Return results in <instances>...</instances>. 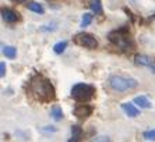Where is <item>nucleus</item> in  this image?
I'll return each instance as SVG.
<instances>
[{"label":"nucleus","mask_w":155,"mask_h":142,"mask_svg":"<svg viewBox=\"0 0 155 142\" xmlns=\"http://www.w3.org/2000/svg\"><path fill=\"white\" fill-rule=\"evenodd\" d=\"M29 91L39 102H52L54 99V88L46 78L41 75H34L29 82Z\"/></svg>","instance_id":"obj_1"},{"label":"nucleus","mask_w":155,"mask_h":142,"mask_svg":"<svg viewBox=\"0 0 155 142\" xmlns=\"http://www.w3.org/2000/svg\"><path fill=\"white\" fill-rule=\"evenodd\" d=\"M109 86L116 92H126L130 89L137 88V81L124 75H112L109 78Z\"/></svg>","instance_id":"obj_2"},{"label":"nucleus","mask_w":155,"mask_h":142,"mask_svg":"<svg viewBox=\"0 0 155 142\" xmlns=\"http://www.w3.org/2000/svg\"><path fill=\"white\" fill-rule=\"evenodd\" d=\"M95 95V86L88 84H76L71 88V96L77 102H87Z\"/></svg>","instance_id":"obj_3"},{"label":"nucleus","mask_w":155,"mask_h":142,"mask_svg":"<svg viewBox=\"0 0 155 142\" xmlns=\"http://www.w3.org/2000/svg\"><path fill=\"white\" fill-rule=\"evenodd\" d=\"M109 40L116 45L117 47H120L122 50H129L131 46V40L129 38V34H127L126 28L117 29V31H113L109 34Z\"/></svg>","instance_id":"obj_4"},{"label":"nucleus","mask_w":155,"mask_h":142,"mask_svg":"<svg viewBox=\"0 0 155 142\" xmlns=\"http://www.w3.org/2000/svg\"><path fill=\"white\" fill-rule=\"evenodd\" d=\"M74 42H76L77 45H80V46L88 47V49H95V47L98 46L97 39H95V38L91 35V34H85V32L76 35V38H74Z\"/></svg>","instance_id":"obj_5"},{"label":"nucleus","mask_w":155,"mask_h":142,"mask_svg":"<svg viewBox=\"0 0 155 142\" xmlns=\"http://www.w3.org/2000/svg\"><path fill=\"white\" fill-rule=\"evenodd\" d=\"M134 63L137 66H143V67L150 68L152 73H155V61L152 60L151 57L145 56V54H137L136 59H134Z\"/></svg>","instance_id":"obj_6"},{"label":"nucleus","mask_w":155,"mask_h":142,"mask_svg":"<svg viewBox=\"0 0 155 142\" xmlns=\"http://www.w3.org/2000/svg\"><path fill=\"white\" fill-rule=\"evenodd\" d=\"M2 17H3V20L6 22H8V24H13V22L20 20V14L15 13L14 10H11V8H3V10H2Z\"/></svg>","instance_id":"obj_7"},{"label":"nucleus","mask_w":155,"mask_h":142,"mask_svg":"<svg viewBox=\"0 0 155 142\" xmlns=\"http://www.w3.org/2000/svg\"><path fill=\"white\" fill-rule=\"evenodd\" d=\"M91 113H92V109L87 105H80L74 109V116L78 118H87L88 116H91Z\"/></svg>","instance_id":"obj_8"},{"label":"nucleus","mask_w":155,"mask_h":142,"mask_svg":"<svg viewBox=\"0 0 155 142\" xmlns=\"http://www.w3.org/2000/svg\"><path fill=\"white\" fill-rule=\"evenodd\" d=\"M122 109L129 117H137L140 114V110L134 106L133 103H122Z\"/></svg>","instance_id":"obj_9"},{"label":"nucleus","mask_w":155,"mask_h":142,"mask_svg":"<svg viewBox=\"0 0 155 142\" xmlns=\"http://www.w3.org/2000/svg\"><path fill=\"white\" fill-rule=\"evenodd\" d=\"M81 137H83V128L80 127V125L74 124L71 125V138L69 139L70 142H77L81 139Z\"/></svg>","instance_id":"obj_10"},{"label":"nucleus","mask_w":155,"mask_h":142,"mask_svg":"<svg viewBox=\"0 0 155 142\" xmlns=\"http://www.w3.org/2000/svg\"><path fill=\"white\" fill-rule=\"evenodd\" d=\"M137 106H140V109H150L151 107V102L145 98V96H137V98H134L133 100Z\"/></svg>","instance_id":"obj_11"},{"label":"nucleus","mask_w":155,"mask_h":142,"mask_svg":"<svg viewBox=\"0 0 155 142\" xmlns=\"http://www.w3.org/2000/svg\"><path fill=\"white\" fill-rule=\"evenodd\" d=\"M51 116L53 117V120L60 121L61 118H63V110H61V107L58 106V105H54L51 110Z\"/></svg>","instance_id":"obj_12"},{"label":"nucleus","mask_w":155,"mask_h":142,"mask_svg":"<svg viewBox=\"0 0 155 142\" xmlns=\"http://www.w3.org/2000/svg\"><path fill=\"white\" fill-rule=\"evenodd\" d=\"M2 52H3V54L6 57H8V59H14L15 54H17V50H15V47L13 46H6V45H3L2 46Z\"/></svg>","instance_id":"obj_13"},{"label":"nucleus","mask_w":155,"mask_h":142,"mask_svg":"<svg viewBox=\"0 0 155 142\" xmlns=\"http://www.w3.org/2000/svg\"><path fill=\"white\" fill-rule=\"evenodd\" d=\"M90 8L94 11L95 14H102V4L101 0H91L90 2Z\"/></svg>","instance_id":"obj_14"},{"label":"nucleus","mask_w":155,"mask_h":142,"mask_svg":"<svg viewBox=\"0 0 155 142\" xmlns=\"http://www.w3.org/2000/svg\"><path fill=\"white\" fill-rule=\"evenodd\" d=\"M27 7H28V10L34 11V13H38V14H43V13H45L43 7L39 3H36V2H31V3H28L27 4Z\"/></svg>","instance_id":"obj_15"},{"label":"nucleus","mask_w":155,"mask_h":142,"mask_svg":"<svg viewBox=\"0 0 155 142\" xmlns=\"http://www.w3.org/2000/svg\"><path fill=\"white\" fill-rule=\"evenodd\" d=\"M66 47H67V42L66 40H63V42H58L56 45L53 46V50H54V53H58V54H60V53H63L66 50Z\"/></svg>","instance_id":"obj_16"},{"label":"nucleus","mask_w":155,"mask_h":142,"mask_svg":"<svg viewBox=\"0 0 155 142\" xmlns=\"http://www.w3.org/2000/svg\"><path fill=\"white\" fill-rule=\"evenodd\" d=\"M92 22V15L90 14V13H85V14L83 15V20H81V27H88V25Z\"/></svg>","instance_id":"obj_17"},{"label":"nucleus","mask_w":155,"mask_h":142,"mask_svg":"<svg viewBox=\"0 0 155 142\" xmlns=\"http://www.w3.org/2000/svg\"><path fill=\"white\" fill-rule=\"evenodd\" d=\"M143 138L145 141H155V130H150V131H145L143 134Z\"/></svg>","instance_id":"obj_18"},{"label":"nucleus","mask_w":155,"mask_h":142,"mask_svg":"<svg viewBox=\"0 0 155 142\" xmlns=\"http://www.w3.org/2000/svg\"><path fill=\"white\" fill-rule=\"evenodd\" d=\"M4 75H6V63L2 61V63H0V77L3 78Z\"/></svg>","instance_id":"obj_19"},{"label":"nucleus","mask_w":155,"mask_h":142,"mask_svg":"<svg viewBox=\"0 0 155 142\" xmlns=\"http://www.w3.org/2000/svg\"><path fill=\"white\" fill-rule=\"evenodd\" d=\"M95 141H109L108 137H99V138H95Z\"/></svg>","instance_id":"obj_20"},{"label":"nucleus","mask_w":155,"mask_h":142,"mask_svg":"<svg viewBox=\"0 0 155 142\" xmlns=\"http://www.w3.org/2000/svg\"><path fill=\"white\" fill-rule=\"evenodd\" d=\"M15 2H18V3H22V2H27V0H15Z\"/></svg>","instance_id":"obj_21"}]
</instances>
